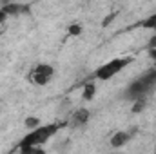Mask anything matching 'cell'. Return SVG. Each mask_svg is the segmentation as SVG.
<instances>
[{"label":"cell","instance_id":"6da1fadb","mask_svg":"<svg viewBox=\"0 0 156 154\" xmlns=\"http://www.w3.org/2000/svg\"><path fill=\"white\" fill-rule=\"evenodd\" d=\"M66 123H51V125H44L38 127L35 131H29L18 143V149H24V147H40L45 140H49L53 134H56Z\"/></svg>","mask_w":156,"mask_h":154},{"label":"cell","instance_id":"7a4b0ae2","mask_svg":"<svg viewBox=\"0 0 156 154\" xmlns=\"http://www.w3.org/2000/svg\"><path fill=\"white\" fill-rule=\"evenodd\" d=\"M131 62H133V58H129V56H125V58H115V60L104 64L102 67H98L96 73H94V76L98 78V80H109L115 75H118L123 67H127Z\"/></svg>","mask_w":156,"mask_h":154},{"label":"cell","instance_id":"3957f363","mask_svg":"<svg viewBox=\"0 0 156 154\" xmlns=\"http://www.w3.org/2000/svg\"><path fill=\"white\" fill-rule=\"evenodd\" d=\"M53 73H55L53 65H49V64H38L31 71V82L37 83V85H45L53 78Z\"/></svg>","mask_w":156,"mask_h":154},{"label":"cell","instance_id":"277c9868","mask_svg":"<svg viewBox=\"0 0 156 154\" xmlns=\"http://www.w3.org/2000/svg\"><path fill=\"white\" fill-rule=\"evenodd\" d=\"M2 11L7 16H16V15H29L31 5L29 4H15V2H7L2 5Z\"/></svg>","mask_w":156,"mask_h":154},{"label":"cell","instance_id":"5b68a950","mask_svg":"<svg viewBox=\"0 0 156 154\" xmlns=\"http://www.w3.org/2000/svg\"><path fill=\"white\" fill-rule=\"evenodd\" d=\"M147 91H149V89H147V87L144 85V82L138 78V80H134V82L127 87L125 96H127V98H131V100H140V98H142Z\"/></svg>","mask_w":156,"mask_h":154},{"label":"cell","instance_id":"8992f818","mask_svg":"<svg viewBox=\"0 0 156 154\" xmlns=\"http://www.w3.org/2000/svg\"><path fill=\"white\" fill-rule=\"evenodd\" d=\"M129 138H131L129 132H125V131H118L116 134H113V138H111V147H115V149L123 147V145L129 142Z\"/></svg>","mask_w":156,"mask_h":154},{"label":"cell","instance_id":"52a82bcc","mask_svg":"<svg viewBox=\"0 0 156 154\" xmlns=\"http://www.w3.org/2000/svg\"><path fill=\"white\" fill-rule=\"evenodd\" d=\"M89 116H91V113H89V109H78L76 113L73 114V125H83V123H87L89 121Z\"/></svg>","mask_w":156,"mask_h":154},{"label":"cell","instance_id":"ba28073f","mask_svg":"<svg viewBox=\"0 0 156 154\" xmlns=\"http://www.w3.org/2000/svg\"><path fill=\"white\" fill-rule=\"evenodd\" d=\"M96 94V85L93 83V82H89V83H85L83 85V100H93V96Z\"/></svg>","mask_w":156,"mask_h":154},{"label":"cell","instance_id":"9c48e42d","mask_svg":"<svg viewBox=\"0 0 156 154\" xmlns=\"http://www.w3.org/2000/svg\"><path fill=\"white\" fill-rule=\"evenodd\" d=\"M140 26H142V27H145V29H154V31H156V13H154V15H151L149 18H145Z\"/></svg>","mask_w":156,"mask_h":154},{"label":"cell","instance_id":"30bf717a","mask_svg":"<svg viewBox=\"0 0 156 154\" xmlns=\"http://www.w3.org/2000/svg\"><path fill=\"white\" fill-rule=\"evenodd\" d=\"M144 109H145V100H144V98H140V100H134V103H133L131 111L136 114V113H142Z\"/></svg>","mask_w":156,"mask_h":154},{"label":"cell","instance_id":"8fae6325","mask_svg":"<svg viewBox=\"0 0 156 154\" xmlns=\"http://www.w3.org/2000/svg\"><path fill=\"white\" fill-rule=\"evenodd\" d=\"M26 127H27V129H31V131L38 129V127H40L38 118H35V116H29V118H26Z\"/></svg>","mask_w":156,"mask_h":154},{"label":"cell","instance_id":"7c38bea8","mask_svg":"<svg viewBox=\"0 0 156 154\" xmlns=\"http://www.w3.org/2000/svg\"><path fill=\"white\" fill-rule=\"evenodd\" d=\"M20 154H45L40 147H24L20 149Z\"/></svg>","mask_w":156,"mask_h":154},{"label":"cell","instance_id":"4fadbf2b","mask_svg":"<svg viewBox=\"0 0 156 154\" xmlns=\"http://www.w3.org/2000/svg\"><path fill=\"white\" fill-rule=\"evenodd\" d=\"M67 31H69L71 37H78V35H82V26H80V24H71V26L67 27Z\"/></svg>","mask_w":156,"mask_h":154},{"label":"cell","instance_id":"5bb4252c","mask_svg":"<svg viewBox=\"0 0 156 154\" xmlns=\"http://www.w3.org/2000/svg\"><path fill=\"white\" fill-rule=\"evenodd\" d=\"M116 15H118V13H111L109 16H105V18L102 20V27H107V26H109V24H111L115 18H116Z\"/></svg>","mask_w":156,"mask_h":154},{"label":"cell","instance_id":"9a60e30c","mask_svg":"<svg viewBox=\"0 0 156 154\" xmlns=\"http://www.w3.org/2000/svg\"><path fill=\"white\" fill-rule=\"evenodd\" d=\"M149 49H156V37H153L149 40Z\"/></svg>","mask_w":156,"mask_h":154},{"label":"cell","instance_id":"2e32d148","mask_svg":"<svg viewBox=\"0 0 156 154\" xmlns=\"http://www.w3.org/2000/svg\"><path fill=\"white\" fill-rule=\"evenodd\" d=\"M5 18H7V15L0 9V24H4V22H5Z\"/></svg>","mask_w":156,"mask_h":154},{"label":"cell","instance_id":"e0dca14e","mask_svg":"<svg viewBox=\"0 0 156 154\" xmlns=\"http://www.w3.org/2000/svg\"><path fill=\"white\" fill-rule=\"evenodd\" d=\"M0 33H2V29H0Z\"/></svg>","mask_w":156,"mask_h":154}]
</instances>
